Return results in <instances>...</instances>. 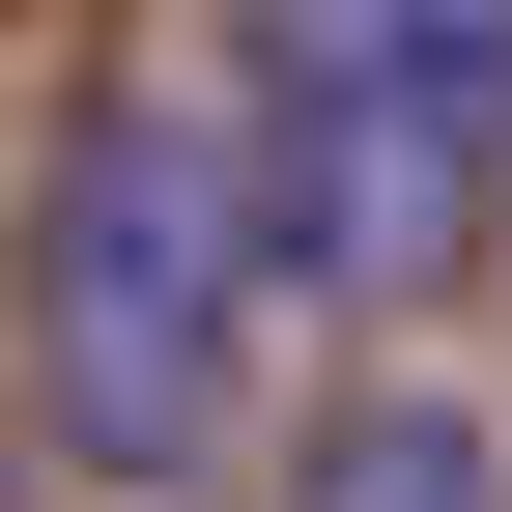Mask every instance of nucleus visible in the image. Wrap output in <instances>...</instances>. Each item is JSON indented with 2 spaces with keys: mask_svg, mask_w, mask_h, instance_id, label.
<instances>
[{
  "mask_svg": "<svg viewBox=\"0 0 512 512\" xmlns=\"http://www.w3.org/2000/svg\"><path fill=\"white\" fill-rule=\"evenodd\" d=\"M256 399V171L200 86H86L29 143V456L200 484Z\"/></svg>",
  "mask_w": 512,
  "mask_h": 512,
  "instance_id": "f257e3e1",
  "label": "nucleus"
},
{
  "mask_svg": "<svg viewBox=\"0 0 512 512\" xmlns=\"http://www.w3.org/2000/svg\"><path fill=\"white\" fill-rule=\"evenodd\" d=\"M256 285L427 313L512 228V0H256Z\"/></svg>",
  "mask_w": 512,
  "mask_h": 512,
  "instance_id": "f03ea898",
  "label": "nucleus"
},
{
  "mask_svg": "<svg viewBox=\"0 0 512 512\" xmlns=\"http://www.w3.org/2000/svg\"><path fill=\"white\" fill-rule=\"evenodd\" d=\"M285 512H512V456H484V399H342Z\"/></svg>",
  "mask_w": 512,
  "mask_h": 512,
  "instance_id": "7ed1b4c3",
  "label": "nucleus"
},
{
  "mask_svg": "<svg viewBox=\"0 0 512 512\" xmlns=\"http://www.w3.org/2000/svg\"><path fill=\"white\" fill-rule=\"evenodd\" d=\"M0 512H29V456H0Z\"/></svg>",
  "mask_w": 512,
  "mask_h": 512,
  "instance_id": "20e7f679",
  "label": "nucleus"
}]
</instances>
